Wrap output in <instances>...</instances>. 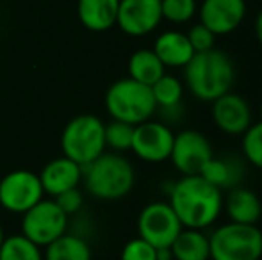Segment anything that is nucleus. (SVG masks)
Listing matches in <instances>:
<instances>
[{
    "instance_id": "obj_1",
    "label": "nucleus",
    "mask_w": 262,
    "mask_h": 260,
    "mask_svg": "<svg viewBox=\"0 0 262 260\" xmlns=\"http://www.w3.org/2000/svg\"><path fill=\"white\" fill-rule=\"evenodd\" d=\"M169 205L184 228L204 230L220 218L223 195L200 175L182 177L169 191Z\"/></svg>"
},
{
    "instance_id": "obj_2",
    "label": "nucleus",
    "mask_w": 262,
    "mask_h": 260,
    "mask_svg": "<svg viewBox=\"0 0 262 260\" xmlns=\"http://www.w3.org/2000/svg\"><path fill=\"white\" fill-rule=\"evenodd\" d=\"M186 84L193 97L202 102H214L228 93L235 79V68L225 52L216 49L196 52L184 66Z\"/></svg>"
},
{
    "instance_id": "obj_3",
    "label": "nucleus",
    "mask_w": 262,
    "mask_h": 260,
    "mask_svg": "<svg viewBox=\"0 0 262 260\" xmlns=\"http://www.w3.org/2000/svg\"><path fill=\"white\" fill-rule=\"evenodd\" d=\"M86 189L98 200H120L134 187V168L121 153H102L82 168Z\"/></svg>"
},
{
    "instance_id": "obj_4",
    "label": "nucleus",
    "mask_w": 262,
    "mask_h": 260,
    "mask_svg": "<svg viewBox=\"0 0 262 260\" xmlns=\"http://www.w3.org/2000/svg\"><path fill=\"white\" fill-rule=\"evenodd\" d=\"M105 109L113 120L136 127L152 118L157 111V104L154 100L152 87L127 77L116 80L107 89Z\"/></svg>"
},
{
    "instance_id": "obj_5",
    "label": "nucleus",
    "mask_w": 262,
    "mask_h": 260,
    "mask_svg": "<svg viewBox=\"0 0 262 260\" xmlns=\"http://www.w3.org/2000/svg\"><path fill=\"white\" fill-rule=\"evenodd\" d=\"M64 157L79 166H88L105 152V125L95 114H80L70 120L61 134Z\"/></svg>"
},
{
    "instance_id": "obj_6",
    "label": "nucleus",
    "mask_w": 262,
    "mask_h": 260,
    "mask_svg": "<svg viewBox=\"0 0 262 260\" xmlns=\"http://www.w3.org/2000/svg\"><path fill=\"white\" fill-rule=\"evenodd\" d=\"M210 260H260L262 232L257 225L227 223L209 235Z\"/></svg>"
},
{
    "instance_id": "obj_7",
    "label": "nucleus",
    "mask_w": 262,
    "mask_h": 260,
    "mask_svg": "<svg viewBox=\"0 0 262 260\" xmlns=\"http://www.w3.org/2000/svg\"><path fill=\"white\" fill-rule=\"evenodd\" d=\"M21 219V235L31 239L39 248L49 246L52 241L66 233L68 216L59 208L54 200H45L29 208Z\"/></svg>"
},
{
    "instance_id": "obj_8",
    "label": "nucleus",
    "mask_w": 262,
    "mask_h": 260,
    "mask_svg": "<svg viewBox=\"0 0 262 260\" xmlns=\"http://www.w3.org/2000/svg\"><path fill=\"white\" fill-rule=\"evenodd\" d=\"M39 175L29 170H14L0 180V205L13 214H25L43 200Z\"/></svg>"
},
{
    "instance_id": "obj_9",
    "label": "nucleus",
    "mask_w": 262,
    "mask_h": 260,
    "mask_svg": "<svg viewBox=\"0 0 262 260\" xmlns=\"http://www.w3.org/2000/svg\"><path fill=\"white\" fill-rule=\"evenodd\" d=\"M182 228L184 226L175 210L166 201H154L146 205L138 218L139 237L156 248L171 246Z\"/></svg>"
},
{
    "instance_id": "obj_10",
    "label": "nucleus",
    "mask_w": 262,
    "mask_h": 260,
    "mask_svg": "<svg viewBox=\"0 0 262 260\" xmlns=\"http://www.w3.org/2000/svg\"><path fill=\"white\" fill-rule=\"evenodd\" d=\"M212 148L209 139L198 130H184L175 135L169 153L173 166L184 177L200 175L204 166L212 159Z\"/></svg>"
},
{
    "instance_id": "obj_11",
    "label": "nucleus",
    "mask_w": 262,
    "mask_h": 260,
    "mask_svg": "<svg viewBox=\"0 0 262 260\" xmlns=\"http://www.w3.org/2000/svg\"><path fill=\"white\" fill-rule=\"evenodd\" d=\"M175 134L161 122H143L134 127L132 152L146 162H162L169 159Z\"/></svg>"
},
{
    "instance_id": "obj_12",
    "label": "nucleus",
    "mask_w": 262,
    "mask_h": 260,
    "mask_svg": "<svg viewBox=\"0 0 262 260\" xmlns=\"http://www.w3.org/2000/svg\"><path fill=\"white\" fill-rule=\"evenodd\" d=\"M161 20V0H120L116 25L125 34L141 38L156 31Z\"/></svg>"
},
{
    "instance_id": "obj_13",
    "label": "nucleus",
    "mask_w": 262,
    "mask_h": 260,
    "mask_svg": "<svg viewBox=\"0 0 262 260\" xmlns=\"http://www.w3.org/2000/svg\"><path fill=\"white\" fill-rule=\"evenodd\" d=\"M246 16L245 0H204L200 6V23L216 36L234 32Z\"/></svg>"
},
{
    "instance_id": "obj_14",
    "label": "nucleus",
    "mask_w": 262,
    "mask_h": 260,
    "mask_svg": "<svg viewBox=\"0 0 262 260\" xmlns=\"http://www.w3.org/2000/svg\"><path fill=\"white\" fill-rule=\"evenodd\" d=\"M212 120L225 134L243 135L252 125V109L245 98L228 91L212 102Z\"/></svg>"
},
{
    "instance_id": "obj_15",
    "label": "nucleus",
    "mask_w": 262,
    "mask_h": 260,
    "mask_svg": "<svg viewBox=\"0 0 262 260\" xmlns=\"http://www.w3.org/2000/svg\"><path fill=\"white\" fill-rule=\"evenodd\" d=\"M39 180L47 195L57 196L62 191L79 185V182L82 180V166L64 155L57 157L45 164V168L39 173Z\"/></svg>"
},
{
    "instance_id": "obj_16",
    "label": "nucleus",
    "mask_w": 262,
    "mask_h": 260,
    "mask_svg": "<svg viewBox=\"0 0 262 260\" xmlns=\"http://www.w3.org/2000/svg\"><path fill=\"white\" fill-rule=\"evenodd\" d=\"M154 52L164 68H184L194 56L189 39L184 32L166 31L154 43Z\"/></svg>"
},
{
    "instance_id": "obj_17",
    "label": "nucleus",
    "mask_w": 262,
    "mask_h": 260,
    "mask_svg": "<svg viewBox=\"0 0 262 260\" xmlns=\"http://www.w3.org/2000/svg\"><path fill=\"white\" fill-rule=\"evenodd\" d=\"M120 0H79L77 14L88 31L105 32L116 25Z\"/></svg>"
},
{
    "instance_id": "obj_18",
    "label": "nucleus",
    "mask_w": 262,
    "mask_h": 260,
    "mask_svg": "<svg viewBox=\"0 0 262 260\" xmlns=\"http://www.w3.org/2000/svg\"><path fill=\"white\" fill-rule=\"evenodd\" d=\"M225 210L230 221L243 225H257L262 216L259 196L246 187H232L225 198Z\"/></svg>"
},
{
    "instance_id": "obj_19",
    "label": "nucleus",
    "mask_w": 262,
    "mask_h": 260,
    "mask_svg": "<svg viewBox=\"0 0 262 260\" xmlns=\"http://www.w3.org/2000/svg\"><path fill=\"white\" fill-rule=\"evenodd\" d=\"M169 248L173 260H210L209 235L204 230L182 228Z\"/></svg>"
},
{
    "instance_id": "obj_20",
    "label": "nucleus",
    "mask_w": 262,
    "mask_h": 260,
    "mask_svg": "<svg viewBox=\"0 0 262 260\" xmlns=\"http://www.w3.org/2000/svg\"><path fill=\"white\" fill-rule=\"evenodd\" d=\"M241 175H243V168L239 164V160L216 159V157H212L204 166L200 177H204L209 184H212L214 187L223 191V189L237 187L239 180H241Z\"/></svg>"
},
{
    "instance_id": "obj_21",
    "label": "nucleus",
    "mask_w": 262,
    "mask_h": 260,
    "mask_svg": "<svg viewBox=\"0 0 262 260\" xmlns=\"http://www.w3.org/2000/svg\"><path fill=\"white\" fill-rule=\"evenodd\" d=\"M43 260H91V248L77 233H62L45 246Z\"/></svg>"
},
{
    "instance_id": "obj_22",
    "label": "nucleus",
    "mask_w": 262,
    "mask_h": 260,
    "mask_svg": "<svg viewBox=\"0 0 262 260\" xmlns=\"http://www.w3.org/2000/svg\"><path fill=\"white\" fill-rule=\"evenodd\" d=\"M164 64L156 56V52L148 49L138 50L128 59V77L145 86L156 84L164 75Z\"/></svg>"
},
{
    "instance_id": "obj_23",
    "label": "nucleus",
    "mask_w": 262,
    "mask_h": 260,
    "mask_svg": "<svg viewBox=\"0 0 262 260\" xmlns=\"http://www.w3.org/2000/svg\"><path fill=\"white\" fill-rule=\"evenodd\" d=\"M0 260H43L41 248L18 233L6 237L0 244Z\"/></svg>"
},
{
    "instance_id": "obj_24",
    "label": "nucleus",
    "mask_w": 262,
    "mask_h": 260,
    "mask_svg": "<svg viewBox=\"0 0 262 260\" xmlns=\"http://www.w3.org/2000/svg\"><path fill=\"white\" fill-rule=\"evenodd\" d=\"M150 87H152V94L157 107L169 111V109H177L180 105V100H182V94H184V86L177 77L166 75L164 73Z\"/></svg>"
},
{
    "instance_id": "obj_25",
    "label": "nucleus",
    "mask_w": 262,
    "mask_h": 260,
    "mask_svg": "<svg viewBox=\"0 0 262 260\" xmlns=\"http://www.w3.org/2000/svg\"><path fill=\"white\" fill-rule=\"evenodd\" d=\"M132 135H134V125L113 120L109 125H105V148L109 146L116 153L127 152L132 148Z\"/></svg>"
},
{
    "instance_id": "obj_26",
    "label": "nucleus",
    "mask_w": 262,
    "mask_h": 260,
    "mask_svg": "<svg viewBox=\"0 0 262 260\" xmlns=\"http://www.w3.org/2000/svg\"><path fill=\"white\" fill-rule=\"evenodd\" d=\"M162 20L187 23L196 14V0H161Z\"/></svg>"
},
{
    "instance_id": "obj_27",
    "label": "nucleus",
    "mask_w": 262,
    "mask_h": 260,
    "mask_svg": "<svg viewBox=\"0 0 262 260\" xmlns=\"http://www.w3.org/2000/svg\"><path fill=\"white\" fill-rule=\"evenodd\" d=\"M243 153L248 162L262 170V122L252 123L243 134Z\"/></svg>"
},
{
    "instance_id": "obj_28",
    "label": "nucleus",
    "mask_w": 262,
    "mask_h": 260,
    "mask_svg": "<svg viewBox=\"0 0 262 260\" xmlns=\"http://www.w3.org/2000/svg\"><path fill=\"white\" fill-rule=\"evenodd\" d=\"M121 260H157V248L138 237V239L128 241L123 246Z\"/></svg>"
},
{
    "instance_id": "obj_29",
    "label": "nucleus",
    "mask_w": 262,
    "mask_h": 260,
    "mask_svg": "<svg viewBox=\"0 0 262 260\" xmlns=\"http://www.w3.org/2000/svg\"><path fill=\"white\" fill-rule=\"evenodd\" d=\"M186 36H187V39H189L191 46H193L194 54H196V52H205V50L214 49L216 34H214V32H210L204 23L193 25Z\"/></svg>"
},
{
    "instance_id": "obj_30",
    "label": "nucleus",
    "mask_w": 262,
    "mask_h": 260,
    "mask_svg": "<svg viewBox=\"0 0 262 260\" xmlns=\"http://www.w3.org/2000/svg\"><path fill=\"white\" fill-rule=\"evenodd\" d=\"M54 201L59 205V208H61L66 216H72V214H77V212L82 208L84 196L79 189L73 187V189H68V191H62L61 195L54 196Z\"/></svg>"
},
{
    "instance_id": "obj_31",
    "label": "nucleus",
    "mask_w": 262,
    "mask_h": 260,
    "mask_svg": "<svg viewBox=\"0 0 262 260\" xmlns=\"http://www.w3.org/2000/svg\"><path fill=\"white\" fill-rule=\"evenodd\" d=\"M157 260H173L171 248H157Z\"/></svg>"
},
{
    "instance_id": "obj_32",
    "label": "nucleus",
    "mask_w": 262,
    "mask_h": 260,
    "mask_svg": "<svg viewBox=\"0 0 262 260\" xmlns=\"http://www.w3.org/2000/svg\"><path fill=\"white\" fill-rule=\"evenodd\" d=\"M255 34H257V39H259L260 46H262V11L257 14V20H255Z\"/></svg>"
},
{
    "instance_id": "obj_33",
    "label": "nucleus",
    "mask_w": 262,
    "mask_h": 260,
    "mask_svg": "<svg viewBox=\"0 0 262 260\" xmlns=\"http://www.w3.org/2000/svg\"><path fill=\"white\" fill-rule=\"evenodd\" d=\"M4 239H6V235H4V228H2V225H0V244L4 243Z\"/></svg>"
},
{
    "instance_id": "obj_34",
    "label": "nucleus",
    "mask_w": 262,
    "mask_h": 260,
    "mask_svg": "<svg viewBox=\"0 0 262 260\" xmlns=\"http://www.w3.org/2000/svg\"><path fill=\"white\" fill-rule=\"evenodd\" d=\"M259 112H260V122H262V100H260V107H259Z\"/></svg>"
}]
</instances>
